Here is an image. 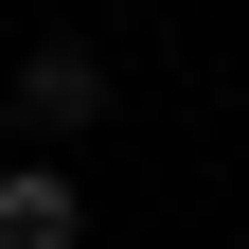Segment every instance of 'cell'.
Here are the masks:
<instances>
[{
    "instance_id": "cell-1",
    "label": "cell",
    "mask_w": 249,
    "mask_h": 249,
    "mask_svg": "<svg viewBox=\"0 0 249 249\" xmlns=\"http://www.w3.org/2000/svg\"><path fill=\"white\" fill-rule=\"evenodd\" d=\"M0 249H89V196L53 160H18V178H0Z\"/></svg>"
},
{
    "instance_id": "cell-2",
    "label": "cell",
    "mask_w": 249,
    "mask_h": 249,
    "mask_svg": "<svg viewBox=\"0 0 249 249\" xmlns=\"http://www.w3.org/2000/svg\"><path fill=\"white\" fill-rule=\"evenodd\" d=\"M18 107H36V124H89V107H107V53H89V36H36V53H18Z\"/></svg>"
}]
</instances>
